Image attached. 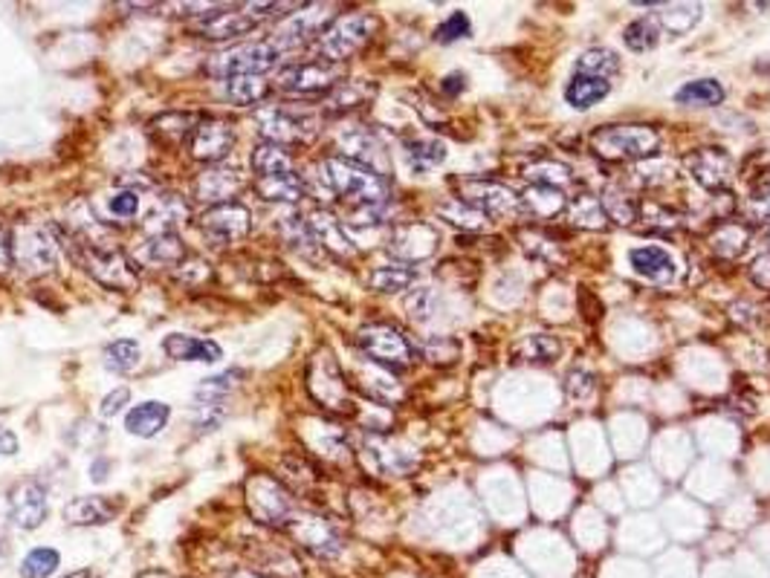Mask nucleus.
<instances>
[{
    "label": "nucleus",
    "mask_w": 770,
    "mask_h": 578,
    "mask_svg": "<svg viewBox=\"0 0 770 578\" xmlns=\"http://www.w3.org/2000/svg\"><path fill=\"white\" fill-rule=\"evenodd\" d=\"M258 21H261V15L253 12V9H249V12H237V9L220 7L206 9L204 15L192 24V29H195L200 38H209V41H229V38H237V35L253 33Z\"/></svg>",
    "instance_id": "2eb2a0df"
},
{
    "label": "nucleus",
    "mask_w": 770,
    "mask_h": 578,
    "mask_svg": "<svg viewBox=\"0 0 770 578\" xmlns=\"http://www.w3.org/2000/svg\"><path fill=\"white\" fill-rule=\"evenodd\" d=\"M235 145V131L229 122L204 119L192 134V157L200 162H220Z\"/></svg>",
    "instance_id": "aec40b11"
},
{
    "label": "nucleus",
    "mask_w": 770,
    "mask_h": 578,
    "mask_svg": "<svg viewBox=\"0 0 770 578\" xmlns=\"http://www.w3.org/2000/svg\"><path fill=\"white\" fill-rule=\"evenodd\" d=\"M473 35V21H469V15L466 12H452V15L443 21V24L435 29V41L438 44H455L461 41V38H469Z\"/></svg>",
    "instance_id": "3c124183"
},
{
    "label": "nucleus",
    "mask_w": 770,
    "mask_h": 578,
    "mask_svg": "<svg viewBox=\"0 0 770 578\" xmlns=\"http://www.w3.org/2000/svg\"><path fill=\"white\" fill-rule=\"evenodd\" d=\"M0 562H3V544H0Z\"/></svg>",
    "instance_id": "338daca9"
},
{
    "label": "nucleus",
    "mask_w": 770,
    "mask_h": 578,
    "mask_svg": "<svg viewBox=\"0 0 770 578\" xmlns=\"http://www.w3.org/2000/svg\"><path fill=\"white\" fill-rule=\"evenodd\" d=\"M258 567L276 578H302V564L276 544H264V555L258 558Z\"/></svg>",
    "instance_id": "de8ad7c7"
},
{
    "label": "nucleus",
    "mask_w": 770,
    "mask_h": 578,
    "mask_svg": "<svg viewBox=\"0 0 770 578\" xmlns=\"http://www.w3.org/2000/svg\"><path fill=\"white\" fill-rule=\"evenodd\" d=\"M322 176L330 192L356 206V211L389 206V180L359 162L345 160V157H328L322 162Z\"/></svg>",
    "instance_id": "f257e3e1"
},
{
    "label": "nucleus",
    "mask_w": 770,
    "mask_h": 578,
    "mask_svg": "<svg viewBox=\"0 0 770 578\" xmlns=\"http://www.w3.org/2000/svg\"><path fill=\"white\" fill-rule=\"evenodd\" d=\"M136 258L148 267H180L186 258V246L178 235H151Z\"/></svg>",
    "instance_id": "cd10ccee"
},
{
    "label": "nucleus",
    "mask_w": 770,
    "mask_h": 578,
    "mask_svg": "<svg viewBox=\"0 0 770 578\" xmlns=\"http://www.w3.org/2000/svg\"><path fill=\"white\" fill-rule=\"evenodd\" d=\"M307 391H310L316 403L328 408V411H351L345 373H342L339 361L333 359V353L330 351L316 353L314 359H310V368H307Z\"/></svg>",
    "instance_id": "1a4fd4ad"
},
{
    "label": "nucleus",
    "mask_w": 770,
    "mask_h": 578,
    "mask_svg": "<svg viewBox=\"0 0 770 578\" xmlns=\"http://www.w3.org/2000/svg\"><path fill=\"white\" fill-rule=\"evenodd\" d=\"M406 160L415 174H424L429 168H438L447 160V145L438 139H408L406 143Z\"/></svg>",
    "instance_id": "79ce46f5"
},
{
    "label": "nucleus",
    "mask_w": 770,
    "mask_h": 578,
    "mask_svg": "<svg viewBox=\"0 0 770 578\" xmlns=\"http://www.w3.org/2000/svg\"><path fill=\"white\" fill-rule=\"evenodd\" d=\"M684 165L693 174L695 183L710 194L724 192L730 180H733V160L721 148H698V151L686 153Z\"/></svg>",
    "instance_id": "dca6fc26"
},
{
    "label": "nucleus",
    "mask_w": 770,
    "mask_h": 578,
    "mask_svg": "<svg viewBox=\"0 0 770 578\" xmlns=\"http://www.w3.org/2000/svg\"><path fill=\"white\" fill-rule=\"evenodd\" d=\"M371 93L374 87H368V84L342 82L337 90L330 93V104H333V110H339V113H345V110L359 108L365 99H371Z\"/></svg>",
    "instance_id": "09e8293b"
},
{
    "label": "nucleus",
    "mask_w": 770,
    "mask_h": 578,
    "mask_svg": "<svg viewBox=\"0 0 770 578\" xmlns=\"http://www.w3.org/2000/svg\"><path fill=\"white\" fill-rule=\"evenodd\" d=\"M50 515V503H47V489L38 480H24L9 492V520L17 529L33 532L47 520Z\"/></svg>",
    "instance_id": "a211bd4d"
},
{
    "label": "nucleus",
    "mask_w": 770,
    "mask_h": 578,
    "mask_svg": "<svg viewBox=\"0 0 770 578\" xmlns=\"http://www.w3.org/2000/svg\"><path fill=\"white\" fill-rule=\"evenodd\" d=\"M288 529L296 536L298 544L307 546V550L319 555V558H337V555L342 553V538H339L337 527H333L328 518H322V515L296 512Z\"/></svg>",
    "instance_id": "4468645a"
},
{
    "label": "nucleus",
    "mask_w": 770,
    "mask_h": 578,
    "mask_svg": "<svg viewBox=\"0 0 770 578\" xmlns=\"http://www.w3.org/2000/svg\"><path fill=\"white\" fill-rule=\"evenodd\" d=\"M440 87H443V93H447V96H461V93H464V87H466L464 73H449V76L443 78V84H440Z\"/></svg>",
    "instance_id": "13d9d810"
},
{
    "label": "nucleus",
    "mask_w": 770,
    "mask_h": 578,
    "mask_svg": "<svg viewBox=\"0 0 770 578\" xmlns=\"http://www.w3.org/2000/svg\"><path fill=\"white\" fill-rule=\"evenodd\" d=\"M457 200L473 206L475 211H481L487 220H504L516 218V214H527L525 197L516 194L513 188L492 180H457Z\"/></svg>",
    "instance_id": "39448f33"
},
{
    "label": "nucleus",
    "mask_w": 770,
    "mask_h": 578,
    "mask_svg": "<svg viewBox=\"0 0 770 578\" xmlns=\"http://www.w3.org/2000/svg\"><path fill=\"white\" fill-rule=\"evenodd\" d=\"M12 263H15V255H12V235H9V229L3 226V220H0V275H7L9 269H12Z\"/></svg>",
    "instance_id": "6e6d98bb"
},
{
    "label": "nucleus",
    "mask_w": 770,
    "mask_h": 578,
    "mask_svg": "<svg viewBox=\"0 0 770 578\" xmlns=\"http://www.w3.org/2000/svg\"><path fill=\"white\" fill-rule=\"evenodd\" d=\"M3 541H7V518L0 515V544H3Z\"/></svg>",
    "instance_id": "0e129e2a"
},
{
    "label": "nucleus",
    "mask_w": 770,
    "mask_h": 578,
    "mask_svg": "<svg viewBox=\"0 0 770 578\" xmlns=\"http://www.w3.org/2000/svg\"><path fill=\"white\" fill-rule=\"evenodd\" d=\"M576 76H591V78H611L620 73V56L614 50H606V47H591L585 50L579 59H576L574 67Z\"/></svg>",
    "instance_id": "72a5a7b5"
},
{
    "label": "nucleus",
    "mask_w": 770,
    "mask_h": 578,
    "mask_svg": "<svg viewBox=\"0 0 770 578\" xmlns=\"http://www.w3.org/2000/svg\"><path fill=\"white\" fill-rule=\"evenodd\" d=\"M110 211H113V214H117V218H122V220L136 218V211H139V194H136V192L117 194V197L110 200Z\"/></svg>",
    "instance_id": "864d4df0"
},
{
    "label": "nucleus",
    "mask_w": 770,
    "mask_h": 578,
    "mask_svg": "<svg viewBox=\"0 0 770 578\" xmlns=\"http://www.w3.org/2000/svg\"><path fill=\"white\" fill-rule=\"evenodd\" d=\"M438 211H440V214H443V218H447V220H452L455 226L473 229V232H475V229H481L484 223H487V218H484L481 211H475L473 206H466V202H461V200H457V197H455V200L443 202V206H440Z\"/></svg>",
    "instance_id": "603ef678"
},
{
    "label": "nucleus",
    "mask_w": 770,
    "mask_h": 578,
    "mask_svg": "<svg viewBox=\"0 0 770 578\" xmlns=\"http://www.w3.org/2000/svg\"><path fill=\"white\" fill-rule=\"evenodd\" d=\"M200 226H204L206 237L215 241L218 246L235 244V241H244L253 229V218L249 211L241 206V202H223V206H212L200 218Z\"/></svg>",
    "instance_id": "f3484780"
},
{
    "label": "nucleus",
    "mask_w": 770,
    "mask_h": 578,
    "mask_svg": "<svg viewBox=\"0 0 770 578\" xmlns=\"http://www.w3.org/2000/svg\"><path fill=\"white\" fill-rule=\"evenodd\" d=\"M258 125H261V134L267 136V143H276L281 148L296 143H307L314 136V119L305 116V113H293V110L284 108H261L255 113Z\"/></svg>",
    "instance_id": "ddd939ff"
},
{
    "label": "nucleus",
    "mask_w": 770,
    "mask_h": 578,
    "mask_svg": "<svg viewBox=\"0 0 770 578\" xmlns=\"http://www.w3.org/2000/svg\"><path fill=\"white\" fill-rule=\"evenodd\" d=\"M307 223H310V232H314L316 244L322 246V249L333 251V255H339V258L354 255V244L347 241L345 226H342L337 218H330L328 211H316L314 218L307 220Z\"/></svg>",
    "instance_id": "bb28decb"
},
{
    "label": "nucleus",
    "mask_w": 770,
    "mask_h": 578,
    "mask_svg": "<svg viewBox=\"0 0 770 578\" xmlns=\"http://www.w3.org/2000/svg\"><path fill=\"white\" fill-rule=\"evenodd\" d=\"M750 281L762 290H770V251L750 263Z\"/></svg>",
    "instance_id": "4d7b16f0"
},
{
    "label": "nucleus",
    "mask_w": 770,
    "mask_h": 578,
    "mask_svg": "<svg viewBox=\"0 0 770 578\" xmlns=\"http://www.w3.org/2000/svg\"><path fill=\"white\" fill-rule=\"evenodd\" d=\"M342 82H345V67L319 59V61H302V64L284 67L279 73L276 87H279L281 93H288V96L305 99V96L333 93Z\"/></svg>",
    "instance_id": "6e6552de"
},
{
    "label": "nucleus",
    "mask_w": 770,
    "mask_h": 578,
    "mask_svg": "<svg viewBox=\"0 0 770 578\" xmlns=\"http://www.w3.org/2000/svg\"><path fill=\"white\" fill-rule=\"evenodd\" d=\"M728 99V90L716 78H695L675 90V101L684 108H719Z\"/></svg>",
    "instance_id": "c85d7f7f"
},
{
    "label": "nucleus",
    "mask_w": 770,
    "mask_h": 578,
    "mask_svg": "<svg viewBox=\"0 0 770 578\" xmlns=\"http://www.w3.org/2000/svg\"><path fill=\"white\" fill-rule=\"evenodd\" d=\"M139 578H171V576H166V573H145V576Z\"/></svg>",
    "instance_id": "69168bd1"
},
{
    "label": "nucleus",
    "mask_w": 770,
    "mask_h": 578,
    "mask_svg": "<svg viewBox=\"0 0 770 578\" xmlns=\"http://www.w3.org/2000/svg\"><path fill=\"white\" fill-rule=\"evenodd\" d=\"M223 578H270V576H264V573L253 570V567H235V570L223 573Z\"/></svg>",
    "instance_id": "052dcab7"
},
{
    "label": "nucleus",
    "mask_w": 770,
    "mask_h": 578,
    "mask_svg": "<svg viewBox=\"0 0 770 578\" xmlns=\"http://www.w3.org/2000/svg\"><path fill=\"white\" fill-rule=\"evenodd\" d=\"M609 93H611V82H606V78L576 76L574 73L565 87V101L574 110H591L594 104H600Z\"/></svg>",
    "instance_id": "7c9ffc66"
},
{
    "label": "nucleus",
    "mask_w": 770,
    "mask_h": 578,
    "mask_svg": "<svg viewBox=\"0 0 770 578\" xmlns=\"http://www.w3.org/2000/svg\"><path fill=\"white\" fill-rule=\"evenodd\" d=\"M78 255H82V267L99 284L119 290V293H125V290L136 284L134 260L125 258L119 249H110V246H78Z\"/></svg>",
    "instance_id": "9b49d317"
},
{
    "label": "nucleus",
    "mask_w": 770,
    "mask_h": 578,
    "mask_svg": "<svg viewBox=\"0 0 770 578\" xmlns=\"http://www.w3.org/2000/svg\"><path fill=\"white\" fill-rule=\"evenodd\" d=\"M139 359H143V351L134 339H117L105 347V368L113 373H131L139 365Z\"/></svg>",
    "instance_id": "c03bdc74"
},
{
    "label": "nucleus",
    "mask_w": 770,
    "mask_h": 578,
    "mask_svg": "<svg viewBox=\"0 0 770 578\" xmlns=\"http://www.w3.org/2000/svg\"><path fill=\"white\" fill-rule=\"evenodd\" d=\"M162 351H166L169 359H178V361H206V365H215V361L223 359V351H220L218 342H212V339H197V335H183V333L166 335Z\"/></svg>",
    "instance_id": "b1692460"
},
{
    "label": "nucleus",
    "mask_w": 770,
    "mask_h": 578,
    "mask_svg": "<svg viewBox=\"0 0 770 578\" xmlns=\"http://www.w3.org/2000/svg\"><path fill=\"white\" fill-rule=\"evenodd\" d=\"M61 567L59 550L52 546H35L21 562V578H50Z\"/></svg>",
    "instance_id": "49530a36"
},
{
    "label": "nucleus",
    "mask_w": 770,
    "mask_h": 578,
    "mask_svg": "<svg viewBox=\"0 0 770 578\" xmlns=\"http://www.w3.org/2000/svg\"><path fill=\"white\" fill-rule=\"evenodd\" d=\"M377 29H380V17L371 15V12H354V15L337 17L319 38V56L330 64H342V61L363 50Z\"/></svg>",
    "instance_id": "7ed1b4c3"
},
{
    "label": "nucleus",
    "mask_w": 770,
    "mask_h": 578,
    "mask_svg": "<svg viewBox=\"0 0 770 578\" xmlns=\"http://www.w3.org/2000/svg\"><path fill=\"white\" fill-rule=\"evenodd\" d=\"M330 24H333V7L330 3H307V7L296 9L293 15L281 21L270 44L279 52L296 50V47H305L314 38H322Z\"/></svg>",
    "instance_id": "9d476101"
},
{
    "label": "nucleus",
    "mask_w": 770,
    "mask_h": 578,
    "mask_svg": "<svg viewBox=\"0 0 770 578\" xmlns=\"http://www.w3.org/2000/svg\"><path fill=\"white\" fill-rule=\"evenodd\" d=\"M365 457L380 475H391V478H403L417 466L415 448L382 434L365 436Z\"/></svg>",
    "instance_id": "6ab92c4d"
},
{
    "label": "nucleus",
    "mask_w": 770,
    "mask_h": 578,
    "mask_svg": "<svg viewBox=\"0 0 770 578\" xmlns=\"http://www.w3.org/2000/svg\"><path fill=\"white\" fill-rule=\"evenodd\" d=\"M281 235H284V241H288L293 249H302L305 255H310V251L316 249V237L314 232H310V223L302 218H284V223H281Z\"/></svg>",
    "instance_id": "8fccbe9b"
},
{
    "label": "nucleus",
    "mask_w": 770,
    "mask_h": 578,
    "mask_svg": "<svg viewBox=\"0 0 770 578\" xmlns=\"http://www.w3.org/2000/svg\"><path fill=\"white\" fill-rule=\"evenodd\" d=\"M119 506L102 495H82L68 501L64 506V520L70 527H105L117 518Z\"/></svg>",
    "instance_id": "5701e85b"
},
{
    "label": "nucleus",
    "mask_w": 770,
    "mask_h": 578,
    "mask_svg": "<svg viewBox=\"0 0 770 578\" xmlns=\"http://www.w3.org/2000/svg\"><path fill=\"white\" fill-rule=\"evenodd\" d=\"M246 509L264 527H290L296 503L288 489L270 475H253L246 480Z\"/></svg>",
    "instance_id": "20e7f679"
},
{
    "label": "nucleus",
    "mask_w": 770,
    "mask_h": 578,
    "mask_svg": "<svg viewBox=\"0 0 770 578\" xmlns=\"http://www.w3.org/2000/svg\"><path fill=\"white\" fill-rule=\"evenodd\" d=\"M241 188H244V176L232 171V168H206L204 174L195 180V197L209 202V206L235 202Z\"/></svg>",
    "instance_id": "412c9836"
},
{
    "label": "nucleus",
    "mask_w": 770,
    "mask_h": 578,
    "mask_svg": "<svg viewBox=\"0 0 770 578\" xmlns=\"http://www.w3.org/2000/svg\"><path fill=\"white\" fill-rule=\"evenodd\" d=\"M628 263L637 275L652 281V284H669L677 275L675 258L663 246H637L628 251Z\"/></svg>",
    "instance_id": "4be33fe9"
},
{
    "label": "nucleus",
    "mask_w": 770,
    "mask_h": 578,
    "mask_svg": "<svg viewBox=\"0 0 770 578\" xmlns=\"http://www.w3.org/2000/svg\"><path fill=\"white\" fill-rule=\"evenodd\" d=\"M12 255L29 275H44L59 260V244L50 229L24 226L12 235Z\"/></svg>",
    "instance_id": "f8f14e48"
},
{
    "label": "nucleus",
    "mask_w": 770,
    "mask_h": 578,
    "mask_svg": "<svg viewBox=\"0 0 770 578\" xmlns=\"http://www.w3.org/2000/svg\"><path fill=\"white\" fill-rule=\"evenodd\" d=\"M267 93H270V84L264 82L261 76H235L220 82V96H223L229 104H235V108L258 104Z\"/></svg>",
    "instance_id": "c756f323"
},
{
    "label": "nucleus",
    "mask_w": 770,
    "mask_h": 578,
    "mask_svg": "<svg viewBox=\"0 0 770 578\" xmlns=\"http://www.w3.org/2000/svg\"><path fill=\"white\" fill-rule=\"evenodd\" d=\"M623 41L632 52H652L660 44V26L655 17H637L623 29Z\"/></svg>",
    "instance_id": "a18cd8bd"
},
{
    "label": "nucleus",
    "mask_w": 770,
    "mask_h": 578,
    "mask_svg": "<svg viewBox=\"0 0 770 578\" xmlns=\"http://www.w3.org/2000/svg\"><path fill=\"white\" fill-rule=\"evenodd\" d=\"M750 244V226L742 220H728L724 226L710 237V246L719 251L721 258H736Z\"/></svg>",
    "instance_id": "58836bf2"
},
{
    "label": "nucleus",
    "mask_w": 770,
    "mask_h": 578,
    "mask_svg": "<svg viewBox=\"0 0 770 578\" xmlns=\"http://www.w3.org/2000/svg\"><path fill=\"white\" fill-rule=\"evenodd\" d=\"M701 3H667V7H660V12L655 15V24L663 26L669 35H684L701 21Z\"/></svg>",
    "instance_id": "f704fd0d"
},
{
    "label": "nucleus",
    "mask_w": 770,
    "mask_h": 578,
    "mask_svg": "<svg viewBox=\"0 0 770 578\" xmlns=\"http://www.w3.org/2000/svg\"><path fill=\"white\" fill-rule=\"evenodd\" d=\"M105 469H108V460H99V463H96V466H94V469H90V475H94L96 483H102V480H105V475H102Z\"/></svg>",
    "instance_id": "680f3d73"
},
{
    "label": "nucleus",
    "mask_w": 770,
    "mask_h": 578,
    "mask_svg": "<svg viewBox=\"0 0 770 578\" xmlns=\"http://www.w3.org/2000/svg\"><path fill=\"white\" fill-rule=\"evenodd\" d=\"M591 151L609 162H644L660 153V134L652 125H606L588 136Z\"/></svg>",
    "instance_id": "f03ea898"
},
{
    "label": "nucleus",
    "mask_w": 770,
    "mask_h": 578,
    "mask_svg": "<svg viewBox=\"0 0 770 578\" xmlns=\"http://www.w3.org/2000/svg\"><path fill=\"white\" fill-rule=\"evenodd\" d=\"M253 171L258 174V180L267 176H284L296 174L293 171V157L288 153V148H281L276 143H261L253 151Z\"/></svg>",
    "instance_id": "2f4dec72"
},
{
    "label": "nucleus",
    "mask_w": 770,
    "mask_h": 578,
    "mask_svg": "<svg viewBox=\"0 0 770 578\" xmlns=\"http://www.w3.org/2000/svg\"><path fill=\"white\" fill-rule=\"evenodd\" d=\"M597 200H600V209L602 214H606V220H614L618 226H632V223L640 220V202H637L635 197H632V192L623 188V185H606V188H602V197H597Z\"/></svg>",
    "instance_id": "a878e982"
},
{
    "label": "nucleus",
    "mask_w": 770,
    "mask_h": 578,
    "mask_svg": "<svg viewBox=\"0 0 770 578\" xmlns=\"http://www.w3.org/2000/svg\"><path fill=\"white\" fill-rule=\"evenodd\" d=\"M61 578H94V573H90V570H76V573H70V576H61Z\"/></svg>",
    "instance_id": "e2e57ef3"
},
{
    "label": "nucleus",
    "mask_w": 770,
    "mask_h": 578,
    "mask_svg": "<svg viewBox=\"0 0 770 578\" xmlns=\"http://www.w3.org/2000/svg\"><path fill=\"white\" fill-rule=\"evenodd\" d=\"M279 59L281 52L276 50L270 41L241 44V47H232V50L215 56V59L206 64V73L220 78V82L235 76H264V73H270V70L279 64Z\"/></svg>",
    "instance_id": "423d86ee"
},
{
    "label": "nucleus",
    "mask_w": 770,
    "mask_h": 578,
    "mask_svg": "<svg viewBox=\"0 0 770 578\" xmlns=\"http://www.w3.org/2000/svg\"><path fill=\"white\" fill-rule=\"evenodd\" d=\"M241 377H244L241 370H227V373H218V377L204 379V382H200L195 391L197 405H220L229 394H232V391H235L237 379Z\"/></svg>",
    "instance_id": "37998d69"
},
{
    "label": "nucleus",
    "mask_w": 770,
    "mask_h": 578,
    "mask_svg": "<svg viewBox=\"0 0 770 578\" xmlns=\"http://www.w3.org/2000/svg\"><path fill=\"white\" fill-rule=\"evenodd\" d=\"M15 452H17L15 431H9V428H0V454H3V457H12Z\"/></svg>",
    "instance_id": "bf43d9fd"
},
{
    "label": "nucleus",
    "mask_w": 770,
    "mask_h": 578,
    "mask_svg": "<svg viewBox=\"0 0 770 578\" xmlns=\"http://www.w3.org/2000/svg\"><path fill=\"white\" fill-rule=\"evenodd\" d=\"M559 353H562V342L550 333H530L516 344V356L522 361H545V365H550V361L559 359Z\"/></svg>",
    "instance_id": "ea45409f"
},
{
    "label": "nucleus",
    "mask_w": 770,
    "mask_h": 578,
    "mask_svg": "<svg viewBox=\"0 0 770 578\" xmlns=\"http://www.w3.org/2000/svg\"><path fill=\"white\" fill-rule=\"evenodd\" d=\"M525 176L530 180V183L539 185V188H557V192H565V188H571V185L576 183V176L571 168L548 160L527 165Z\"/></svg>",
    "instance_id": "a19ab883"
},
{
    "label": "nucleus",
    "mask_w": 770,
    "mask_h": 578,
    "mask_svg": "<svg viewBox=\"0 0 770 578\" xmlns=\"http://www.w3.org/2000/svg\"><path fill=\"white\" fill-rule=\"evenodd\" d=\"M127 403H131V391H127V388H117L113 394L105 396L102 408H99V411H102L105 419H113L117 414H122V408H125Z\"/></svg>",
    "instance_id": "5fc2aeb1"
},
{
    "label": "nucleus",
    "mask_w": 770,
    "mask_h": 578,
    "mask_svg": "<svg viewBox=\"0 0 770 578\" xmlns=\"http://www.w3.org/2000/svg\"><path fill=\"white\" fill-rule=\"evenodd\" d=\"M738 214H742V223H747V226L770 223V171L750 185V192L738 206Z\"/></svg>",
    "instance_id": "473e14b6"
},
{
    "label": "nucleus",
    "mask_w": 770,
    "mask_h": 578,
    "mask_svg": "<svg viewBox=\"0 0 770 578\" xmlns=\"http://www.w3.org/2000/svg\"><path fill=\"white\" fill-rule=\"evenodd\" d=\"M359 351L386 370H406L415 361V347L391 324H368L356 333Z\"/></svg>",
    "instance_id": "0eeeda50"
},
{
    "label": "nucleus",
    "mask_w": 770,
    "mask_h": 578,
    "mask_svg": "<svg viewBox=\"0 0 770 578\" xmlns=\"http://www.w3.org/2000/svg\"><path fill=\"white\" fill-rule=\"evenodd\" d=\"M417 281V269L412 263H389V267L374 269L368 284L377 290V293H403L408 286Z\"/></svg>",
    "instance_id": "4c0bfd02"
},
{
    "label": "nucleus",
    "mask_w": 770,
    "mask_h": 578,
    "mask_svg": "<svg viewBox=\"0 0 770 578\" xmlns=\"http://www.w3.org/2000/svg\"><path fill=\"white\" fill-rule=\"evenodd\" d=\"M255 192L270 202H298L305 197V183L298 174L267 176V180H255Z\"/></svg>",
    "instance_id": "c9c22d12"
},
{
    "label": "nucleus",
    "mask_w": 770,
    "mask_h": 578,
    "mask_svg": "<svg viewBox=\"0 0 770 578\" xmlns=\"http://www.w3.org/2000/svg\"><path fill=\"white\" fill-rule=\"evenodd\" d=\"M183 218H186V202L174 197V194H166V197L157 200V209L151 211V218H148L145 226H148L151 235H174V226Z\"/></svg>",
    "instance_id": "e433bc0d"
},
{
    "label": "nucleus",
    "mask_w": 770,
    "mask_h": 578,
    "mask_svg": "<svg viewBox=\"0 0 770 578\" xmlns=\"http://www.w3.org/2000/svg\"><path fill=\"white\" fill-rule=\"evenodd\" d=\"M171 419V405L157 403V399H148V403L134 405L125 417V431L134 436H143V440H151L169 426Z\"/></svg>",
    "instance_id": "393cba45"
}]
</instances>
